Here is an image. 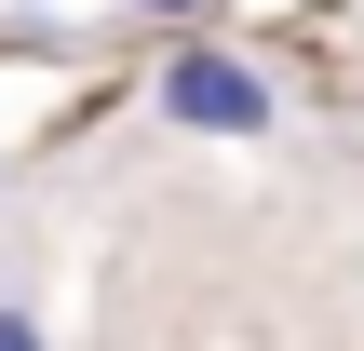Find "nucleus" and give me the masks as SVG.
Wrapping results in <instances>:
<instances>
[{
    "instance_id": "7ed1b4c3",
    "label": "nucleus",
    "mask_w": 364,
    "mask_h": 351,
    "mask_svg": "<svg viewBox=\"0 0 364 351\" xmlns=\"http://www.w3.org/2000/svg\"><path fill=\"white\" fill-rule=\"evenodd\" d=\"M135 14H162V27H189V14H203V0H135Z\"/></svg>"
},
{
    "instance_id": "f03ea898",
    "label": "nucleus",
    "mask_w": 364,
    "mask_h": 351,
    "mask_svg": "<svg viewBox=\"0 0 364 351\" xmlns=\"http://www.w3.org/2000/svg\"><path fill=\"white\" fill-rule=\"evenodd\" d=\"M0 351H41V325H27V311H14V298H0Z\"/></svg>"
},
{
    "instance_id": "f257e3e1",
    "label": "nucleus",
    "mask_w": 364,
    "mask_h": 351,
    "mask_svg": "<svg viewBox=\"0 0 364 351\" xmlns=\"http://www.w3.org/2000/svg\"><path fill=\"white\" fill-rule=\"evenodd\" d=\"M162 122L176 135H270L284 122V81L257 54H230V41H176L162 54Z\"/></svg>"
}]
</instances>
